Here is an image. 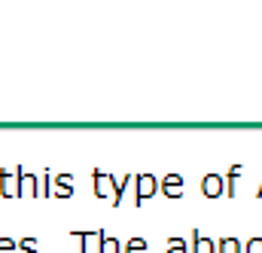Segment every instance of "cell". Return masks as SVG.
<instances>
[{"mask_svg": "<svg viewBox=\"0 0 262 253\" xmlns=\"http://www.w3.org/2000/svg\"><path fill=\"white\" fill-rule=\"evenodd\" d=\"M134 183H137L134 204H143L146 198H152V195H156V189H159V180H156L152 174H140V177H134Z\"/></svg>", "mask_w": 262, "mask_h": 253, "instance_id": "obj_1", "label": "cell"}, {"mask_svg": "<svg viewBox=\"0 0 262 253\" xmlns=\"http://www.w3.org/2000/svg\"><path fill=\"white\" fill-rule=\"evenodd\" d=\"M95 195H98V198H110V201H116V183H113L110 174L95 171Z\"/></svg>", "mask_w": 262, "mask_h": 253, "instance_id": "obj_2", "label": "cell"}, {"mask_svg": "<svg viewBox=\"0 0 262 253\" xmlns=\"http://www.w3.org/2000/svg\"><path fill=\"white\" fill-rule=\"evenodd\" d=\"M226 189V180L220 177V174H207L204 180H201V192L207 195V198H216V195H223Z\"/></svg>", "mask_w": 262, "mask_h": 253, "instance_id": "obj_3", "label": "cell"}, {"mask_svg": "<svg viewBox=\"0 0 262 253\" xmlns=\"http://www.w3.org/2000/svg\"><path fill=\"white\" fill-rule=\"evenodd\" d=\"M162 192H165L168 198H180V195H183V177H180V174L162 177Z\"/></svg>", "mask_w": 262, "mask_h": 253, "instance_id": "obj_4", "label": "cell"}, {"mask_svg": "<svg viewBox=\"0 0 262 253\" xmlns=\"http://www.w3.org/2000/svg\"><path fill=\"white\" fill-rule=\"evenodd\" d=\"M18 186H21V168L15 174H0V189H3V195H18Z\"/></svg>", "mask_w": 262, "mask_h": 253, "instance_id": "obj_5", "label": "cell"}, {"mask_svg": "<svg viewBox=\"0 0 262 253\" xmlns=\"http://www.w3.org/2000/svg\"><path fill=\"white\" fill-rule=\"evenodd\" d=\"M18 195H40V183L34 174H25L21 171V186H18Z\"/></svg>", "mask_w": 262, "mask_h": 253, "instance_id": "obj_6", "label": "cell"}, {"mask_svg": "<svg viewBox=\"0 0 262 253\" xmlns=\"http://www.w3.org/2000/svg\"><path fill=\"white\" fill-rule=\"evenodd\" d=\"M52 186H55V195H58V198H67V195L73 192V177H70V174H61V177L52 180Z\"/></svg>", "mask_w": 262, "mask_h": 253, "instance_id": "obj_7", "label": "cell"}, {"mask_svg": "<svg viewBox=\"0 0 262 253\" xmlns=\"http://www.w3.org/2000/svg\"><path fill=\"white\" fill-rule=\"evenodd\" d=\"M192 253H216V241L204 238V235H192Z\"/></svg>", "mask_w": 262, "mask_h": 253, "instance_id": "obj_8", "label": "cell"}, {"mask_svg": "<svg viewBox=\"0 0 262 253\" xmlns=\"http://www.w3.org/2000/svg\"><path fill=\"white\" fill-rule=\"evenodd\" d=\"M216 253H244V247L238 238H223V241H216Z\"/></svg>", "mask_w": 262, "mask_h": 253, "instance_id": "obj_9", "label": "cell"}, {"mask_svg": "<svg viewBox=\"0 0 262 253\" xmlns=\"http://www.w3.org/2000/svg\"><path fill=\"white\" fill-rule=\"evenodd\" d=\"M241 177V165H232L229 174H226V195H235V183Z\"/></svg>", "mask_w": 262, "mask_h": 253, "instance_id": "obj_10", "label": "cell"}, {"mask_svg": "<svg viewBox=\"0 0 262 253\" xmlns=\"http://www.w3.org/2000/svg\"><path fill=\"white\" fill-rule=\"evenodd\" d=\"M125 253H146V241L143 238H131L125 244Z\"/></svg>", "mask_w": 262, "mask_h": 253, "instance_id": "obj_11", "label": "cell"}, {"mask_svg": "<svg viewBox=\"0 0 262 253\" xmlns=\"http://www.w3.org/2000/svg\"><path fill=\"white\" fill-rule=\"evenodd\" d=\"M98 253H122V250H119V241H116V238H104Z\"/></svg>", "mask_w": 262, "mask_h": 253, "instance_id": "obj_12", "label": "cell"}, {"mask_svg": "<svg viewBox=\"0 0 262 253\" xmlns=\"http://www.w3.org/2000/svg\"><path fill=\"white\" fill-rule=\"evenodd\" d=\"M165 253H186V241L183 238H171V244H168Z\"/></svg>", "mask_w": 262, "mask_h": 253, "instance_id": "obj_13", "label": "cell"}, {"mask_svg": "<svg viewBox=\"0 0 262 253\" xmlns=\"http://www.w3.org/2000/svg\"><path fill=\"white\" fill-rule=\"evenodd\" d=\"M244 253H262V238H250L247 247H244Z\"/></svg>", "mask_w": 262, "mask_h": 253, "instance_id": "obj_14", "label": "cell"}, {"mask_svg": "<svg viewBox=\"0 0 262 253\" xmlns=\"http://www.w3.org/2000/svg\"><path fill=\"white\" fill-rule=\"evenodd\" d=\"M18 241H9V238H0V253H12Z\"/></svg>", "mask_w": 262, "mask_h": 253, "instance_id": "obj_15", "label": "cell"}, {"mask_svg": "<svg viewBox=\"0 0 262 253\" xmlns=\"http://www.w3.org/2000/svg\"><path fill=\"white\" fill-rule=\"evenodd\" d=\"M18 247H21V253H37V250H34V238H25V241H18Z\"/></svg>", "mask_w": 262, "mask_h": 253, "instance_id": "obj_16", "label": "cell"}, {"mask_svg": "<svg viewBox=\"0 0 262 253\" xmlns=\"http://www.w3.org/2000/svg\"><path fill=\"white\" fill-rule=\"evenodd\" d=\"M256 195H262V186H259V192H256Z\"/></svg>", "mask_w": 262, "mask_h": 253, "instance_id": "obj_17", "label": "cell"}]
</instances>
